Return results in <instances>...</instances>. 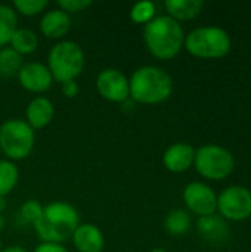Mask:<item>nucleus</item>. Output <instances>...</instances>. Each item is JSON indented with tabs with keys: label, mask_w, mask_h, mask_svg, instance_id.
I'll list each match as a JSON object with an SVG mask.
<instances>
[{
	"label": "nucleus",
	"mask_w": 251,
	"mask_h": 252,
	"mask_svg": "<svg viewBox=\"0 0 251 252\" xmlns=\"http://www.w3.org/2000/svg\"><path fill=\"white\" fill-rule=\"evenodd\" d=\"M186 50L201 59L223 58L231 50V37L220 27H200L185 37Z\"/></svg>",
	"instance_id": "nucleus-5"
},
{
	"label": "nucleus",
	"mask_w": 251,
	"mask_h": 252,
	"mask_svg": "<svg viewBox=\"0 0 251 252\" xmlns=\"http://www.w3.org/2000/svg\"><path fill=\"white\" fill-rule=\"evenodd\" d=\"M22 56L16 53L12 47L6 46L0 49V77L12 78L16 77L22 68Z\"/></svg>",
	"instance_id": "nucleus-19"
},
{
	"label": "nucleus",
	"mask_w": 251,
	"mask_h": 252,
	"mask_svg": "<svg viewBox=\"0 0 251 252\" xmlns=\"http://www.w3.org/2000/svg\"><path fill=\"white\" fill-rule=\"evenodd\" d=\"M80 92V87L77 84V81H67V83H62V94L65 97H75Z\"/></svg>",
	"instance_id": "nucleus-28"
},
{
	"label": "nucleus",
	"mask_w": 251,
	"mask_h": 252,
	"mask_svg": "<svg viewBox=\"0 0 251 252\" xmlns=\"http://www.w3.org/2000/svg\"><path fill=\"white\" fill-rule=\"evenodd\" d=\"M34 252H68V250L62 244H50V242H41L36 247Z\"/></svg>",
	"instance_id": "nucleus-27"
},
{
	"label": "nucleus",
	"mask_w": 251,
	"mask_h": 252,
	"mask_svg": "<svg viewBox=\"0 0 251 252\" xmlns=\"http://www.w3.org/2000/svg\"><path fill=\"white\" fill-rule=\"evenodd\" d=\"M143 41L149 53L160 59H173L185 43V34L178 21L169 15L155 16L143 27Z\"/></svg>",
	"instance_id": "nucleus-2"
},
{
	"label": "nucleus",
	"mask_w": 251,
	"mask_h": 252,
	"mask_svg": "<svg viewBox=\"0 0 251 252\" xmlns=\"http://www.w3.org/2000/svg\"><path fill=\"white\" fill-rule=\"evenodd\" d=\"M164 6L169 16L179 22L195 18L201 12L204 3L201 0H166Z\"/></svg>",
	"instance_id": "nucleus-17"
},
{
	"label": "nucleus",
	"mask_w": 251,
	"mask_h": 252,
	"mask_svg": "<svg viewBox=\"0 0 251 252\" xmlns=\"http://www.w3.org/2000/svg\"><path fill=\"white\" fill-rule=\"evenodd\" d=\"M6 207H7V201H6V198H4V196H0V214L6 210Z\"/></svg>",
	"instance_id": "nucleus-30"
},
{
	"label": "nucleus",
	"mask_w": 251,
	"mask_h": 252,
	"mask_svg": "<svg viewBox=\"0 0 251 252\" xmlns=\"http://www.w3.org/2000/svg\"><path fill=\"white\" fill-rule=\"evenodd\" d=\"M194 167L209 180H223L234 171L235 159L228 149L219 145H206L195 151Z\"/></svg>",
	"instance_id": "nucleus-7"
},
{
	"label": "nucleus",
	"mask_w": 251,
	"mask_h": 252,
	"mask_svg": "<svg viewBox=\"0 0 251 252\" xmlns=\"http://www.w3.org/2000/svg\"><path fill=\"white\" fill-rule=\"evenodd\" d=\"M92 6V0H59L58 7L65 13H78Z\"/></svg>",
	"instance_id": "nucleus-26"
},
{
	"label": "nucleus",
	"mask_w": 251,
	"mask_h": 252,
	"mask_svg": "<svg viewBox=\"0 0 251 252\" xmlns=\"http://www.w3.org/2000/svg\"><path fill=\"white\" fill-rule=\"evenodd\" d=\"M36 143V131L25 120L12 118L0 126V151L9 161H21L27 158Z\"/></svg>",
	"instance_id": "nucleus-6"
},
{
	"label": "nucleus",
	"mask_w": 251,
	"mask_h": 252,
	"mask_svg": "<svg viewBox=\"0 0 251 252\" xmlns=\"http://www.w3.org/2000/svg\"><path fill=\"white\" fill-rule=\"evenodd\" d=\"M71 30V16L64 10H46L40 19V31L44 37L52 40H62Z\"/></svg>",
	"instance_id": "nucleus-13"
},
{
	"label": "nucleus",
	"mask_w": 251,
	"mask_h": 252,
	"mask_svg": "<svg viewBox=\"0 0 251 252\" xmlns=\"http://www.w3.org/2000/svg\"><path fill=\"white\" fill-rule=\"evenodd\" d=\"M4 226H6V220H4L3 214H0V232L4 229Z\"/></svg>",
	"instance_id": "nucleus-31"
},
{
	"label": "nucleus",
	"mask_w": 251,
	"mask_h": 252,
	"mask_svg": "<svg viewBox=\"0 0 251 252\" xmlns=\"http://www.w3.org/2000/svg\"><path fill=\"white\" fill-rule=\"evenodd\" d=\"M80 224L78 211L68 202L53 201L43 205L40 220L33 226L41 242L62 244L68 241Z\"/></svg>",
	"instance_id": "nucleus-1"
},
{
	"label": "nucleus",
	"mask_w": 251,
	"mask_h": 252,
	"mask_svg": "<svg viewBox=\"0 0 251 252\" xmlns=\"http://www.w3.org/2000/svg\"><path fill=\"white\" fill-rule=\"evenodd\" d=\"M195 149L188 143H175L169 146L163 155L164 167L172 173H183L194 165Z\"/></svg>",
	"instance_id": "nucleus-15"
},
{
	"label": "nucleus",
	"mask_w": 251,
	"mask_h": 252,
	"mask_svg": "<svg viewBox=\"0 0 251 252\" xmlns=\"http://www.w3.org/2000/svg\"><path fill=\"white\" fill-rule=\"evenodd\" d=\"M130 99L142 105H158L167 100L173 92V80L160 66L145 65L129 78Z\"/></svg>",
	"instance_id": "nucleus-3"
},
{
	"label": "nucleus",
	"mask_w": 251,
	"mask_h": 252,
	"mask_svg": "<svg viewBox=\"0 0 251 252\" xmlns=\"http://www.w3.org/2000/svg\"><path fill=\"white\" fill-rule=\"evenodd\" d=\"M37 46H38L37 34L30 28H16L9 41V47H12L21 56L36 52Z\"/></svg>",
	"instance_id": "nucleus-18"
},
{
	"label": "nucleus",
	"mask_w": 251,
	"mask_h": 252,
	"mask_svg": "<svg viewBox=\"0 0 251 252\" xmlns=\"http://www.w3.org/2000/svg\"><path fill=\"white\" fill-rule=\"evenodd\" d=\"M151 252H167L164 248H154V250H151Z\"/></svg>",
	"instance_id": "nucleus-32"
},
{
	"label": "nucleus",
	"mask_w": 251,
	"mask_h": 252,
	"mask_svg": "<svg viewBox=\"0 0 251 252\" xmlns=\"http://www.w3.org/2000/svg\"><path fill=\"white\" fill-rule=\"evenodd\" d=\"M18 28V16L13 7L7 4H0V49L6 47Z\"/></svg>",
	"instance_id": "nucleus-20"
},
{
	"label": "nucleus",
	"mask_w": 251,
	"mask_h": 252,
	"mask_svg": "<svg viewBox=\"0 0 251 252\" xmlns=\"http://www.w3.org/2000/svg\"><path fill=\"white\" fill-rule=\"evenodd\" d=\"M19 180V170L15 162L9 159L0 161V196L9 195L18 185Z\"/></svg>",
	"instance_id": "nucleus-21"
},
{
	"label": "nucleus",
	"mask_w": 251,
	"mask_h": 252,
	"mask_svg": "<svg viewBox=\"0 0 251 252\" xmlns=\"http://www.w3.org/2000/svg\"><path fill=\"white\" fill-rule=\"evenodd\" d=\"M86 58L81 46L71 40L58 41L47 55V68L53 81H75L84 69Z\"/></svg>",
	"instance_id": "nucleus-4"
},
{
	"label": "nucleus",
	"mask_w": 251,
	"mask_h": 252,
	"mask_svg": "<svg viewBox=\"0 0 251 252\" xmlns=\"http://www.w3.org/2000/svg\"><path fill=\"white\" fill-rule=\"evenodd\" d=\"M47 4L46 0H15L13 10L24 16H36L44 12Z\"/></svg>",
	"instance_id": "nucleus-25"
},
{
	"label": "nucleus",
	"mask_w": 251,
	"mask_h": 252,
	"mask_svg": "<svg viewBox=\"0 0 251 252\" xmlns=\"http://www.w3.org/2000/svg\"><path fill=\"white\" fill-rule=\"evenodd\" d=\"M55 117V106L52 100L44 96H36L25 109V123L36 131L44 128Z\"/></svg>",
	"instance_id": "nucleus-14"
},
{
	"label": "nucleus",
	"mask_w": 251,
	"mask_h": 252,
	"mask_svg": "<svg viewBox=\"0 0 251 252\" xmlns=\"http://www.w3.org/2000/svg\"><path fill=\"white\" fill-rule=\"evenodd\" d=\"M217 210L222 217L241 221L251 216V192L244 186L226 188L217 196Z\"/></svg>",
	"instance_id": "nucleus-8"
},
{
	"label": "nucleus",
	"mask_w": 251,
	"mask_h": 252,
	"mask_svg": "<svg viewBox=\"0 0 251 252\" xmlns=\"http://www.w3.org/2000/svg\"><path fill=\"white\" fill-rule=\"evenodd\" d=\"M183 201L186 207L200 217L212 216L217 210V196L213 189L201 182L189 183L183 190Z\"/></svg>",
	"instance_id": "nucleus-10"
},
{
	"label": "nucleus",
	"mask_w": 251,
	"mask_h": 252,
	"mask_svg": "<svg viewBox=\"0 0 251 252\" xmlns=\"http://www.w3.org/2000/svg\"><path fill=\"white\" fill-rule=\"evenodd\" d=\"M96 90L101 97L112 103H124L130 99L129 78L115 68H105L98 74Z\"/></svg>",
	"instance_id": "nucleus-9"
},
{
	"label": "nucleus",
	"mask_w": 251,
	"mask_h": 252,
	"mask_svg": "<svg viewBox=\"0 0 251 252\" xmlns=\"http://www.w3.org/2000/svg\"><path fill=\"white\" fill-rule=\"evenodd\" d=\"M41 213H43V205L36 199H28L21 205V208L18 211V216H19V220L22 223L34 226L40 220Z\"/></svg>",
	"instance_id": "nucleus-24"
},
{
	"label": "nucleus",
	"mask_w": 251,
	"mask_h": 252,
	"mask_svg": "<svg viewBox=\"0 0 251 252\" xmlns=\"http://www.w3.org/2000/svg\"><path fill=\"white\" fill-rule=\"evenodd\" d=\"M0 252H28L25 251V248L19 247V245H12V247H7V248H3Z\"/></svg>",
	"instance_id": "nucleus-29"
},
{
	"label": "nucleus",
	"mask_w": 251,
	"mask_h": 252,
	"mask_svg": "<svg viewBox=\"0 0 251 252\" xmlns=\"http://www.w3.org/2000/svg\"><path fill=\"white\" fill-rule=\"evenodd\" d=\"M164 227L172 236H182L191 227V217L185 210H173L167 214Z\"/></svg>",
	"instance_id": "nucleus-22"
},
{
	"label": "nucleus",
	"mask_w": 251,
	"mask_h": 252,
	"mask_svg": "<svg viewBox=\"0 0 251 252\" xmlns=\"http://www.w3.org/2000/svg\"><path fill=\"white\" fill-rule=\"evenodd\" d=\"M71 239L78 252H102L105 248V236L102 230L92 223L78 224Z\"/></svg>",
	"instance_id": "nucleus-12"
},
{
	"label": "nucleus",
	"mask_w": 251,
	"mask_h": 252,
	"mask_svg": "<svg viewBox=\"0 0 251 252\" xmlns=\"http://www.w3.org/2000/svg\"><path fill=\"white\" fill-rule=\"evenodd\" d=\"M155 18V4L152 1H139L130 9V19L135 24L146 25Z\"/></svg>",
	"instance_id": "nucleus-23"
},
{
	"label": "nucleus",
	"mask_w": 251,
	"mask_h": 252,
	"mask_svg": "<svg viewBox=\"0 0 251 252\" xmlns=\"http://www.w3.org/2000/svg\"><path fill=\"white\" fill-rule=\"evenodd\" d=\"M0 251H1V241H0Z\"/></svg>",
	"instance_id": "nucleus-33"
},
{
	"label": "nucleus",
	"mask_w": 251,
	"mask_h": 252,
	"mask_svg": "<svg viewBox=\"0 0 251 252\" xmlns=\"http://www.w3.org/2000/svg\"><path fill=\"white\" fill-rule=\"evenodd\" d=\"M197 227L200 235L210 244H222L229 236V229L226 221L216 214L200 217Z\"/></svg>",
	"instance_id": "nucleus-16"
},
{
	"label": "nucleus",
	"mask_w": 251,
	"mask_h": 252,
	"mask_svg": "<svg viewBox=\"0 0 251 252\" xmlns=\"http://www.w3.org/2000/svg\"><path fill=\"white\" fill-rule=\"evenodd\" d=\"M18 81L30 93H44L53 84V77L47 65L40 62H27L18 72Z\"/></svg>",
	"instance_id": "nucleus-11"
}]
</instances>
